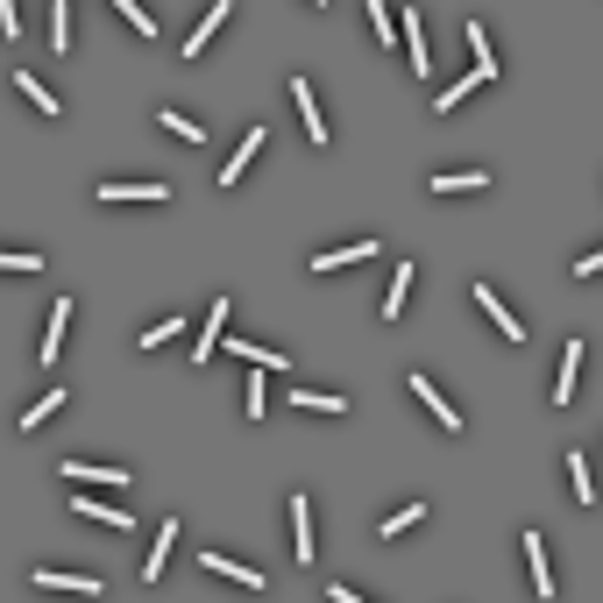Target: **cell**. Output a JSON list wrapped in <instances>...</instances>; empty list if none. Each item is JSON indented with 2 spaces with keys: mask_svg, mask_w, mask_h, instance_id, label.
I'll return each instance as SVG.
<instances>
[{
  "mask_svg": "<svg viewBox=\"0 0 603 603\" xmlns=\"http://www.w3.org/2000/svg\"><path fill=\"white\" fill-rule=\"evenodd\" d=\"M93 199H100V206H164V199H171V185H114V178H107Z\"/></svg>",
  "mask_w": 603,
  "mask_h": 603,
  "instance_id": "cell-1",
  "label": "cell"
},
{
  "mask_svg": "<svg viewBox=\"0 0 603 603\" xmlns=\"http://www.w3.org/2000/svg\"><path fill=\"white\" fill-rule=\"evenodd\" d=\"M405 384H412V398H419V405L440 419V433H462V412H455V405H447V398L433 391V376H405Z\"/></svg>",
  "mask_w": 603,
  "mask_h": 603,
  "instance_id": "cell-2",
  "label": "cell"
},
{
  "mask_svg": "<svg viewBox=\"0 0 603 603\" xmlns=\"http://www.w3.org/2000/svg\"><path fill=\"white\" fill-rule=\"evenodd\" d=\"M220 327H228V298H213V306H206V320H199V341H192V362H213V348H220Z\"/></svg>",
  "mask_w": 603,
  "mask_h": 603,
  "instance_id": "cell-3",
  "label": "cell"
},
{
  "mask_svg": "<svg viewBox=\"0 0 603 603\" xmlns=\"http://www.w3.org/2000/svg\"><path fill=\"white\" fill-rule=\"evenodd\" d=\"M476 306H483V313H490V327H497V334H504V341H525V320H511V306H504V298H497V291H490V284H476Z\"/></svg>",
  "mask_w": 603,
  "mask_h": 603,
  "instance_id": "cell-4",
  "label": "cell"
},
{
  "mask_svg": "<svg viewBox=\"0 0 603 603\" xmlns=\"http://www.w3.org/2000/svg\"><path fill=\"white\" fill-rule=\"evenodd\" d=\"M291 100H298V121H306V135H313V142H327V121H320V93H313V79H291Z\"/></svg>",
  "mask_w": 603,
  "mask_h": 603,
  "instance_id": "cell-5",
  "label": "cell"
},
{
  "mask_svg": "<svg viewBox=\"0 0 603 603\" xmlns=\"http://www.w3.org/2000/svg\"><path fill=\"white\" fill-rule=\"evenodd\" d=\"M369 256H376V242H348V249H320V256H313V270H320V277H334V270L369 263Z\"/></svg>",
  "mask_w": 603,
  "mask_h": 603,
  "instance_id": "cell-6",
  "label": "cell"
},
{
  "mask_svg": "<svg viewBox=\"0 0 603 603\" xmlns=\"http://www.w3.org/2000/svg\"><path fill=\"white\" fill-rule=\"evenodd\" d=\"M36 589H71V596H100V575H64V568H36Z\"/></svg>",
  "mask_w": 603,
  "mask_h": 603,
  "instance_id": "cell-7",
  "label": "cell"
},
{
  "mask_svg": "<svg viewBox=\"0 0 603 603\" xmlns=\"http://www.w3.org/2000/svg\"><path fill=\"white\" fill-rule=\"evenodd\" d=\"M171 540H178V518H164V525H157V547L142 554V582H157V575H164V561H171Z\"/></svg>",
  "mask_w": 603,
  "mask_h": 603,
  "instance_id": "cell-8",
  "label": "cell"
},
{
  "mask_svg": "<svg viewBox=\"0 0 603 603\" xmlns=\"http://www.w3.org/2000/svg\"><path fill=\"white\" fill-rule=\"evenodd\" d=\"M263 142H270L263 128H249V135H242V149H235V157H228V164H220V192H228V185H235V178L249 171V157H256V149H263Z\"/></svg>",
  "mask_w": 603,
  "mask_h": 603,
  "instance_id": "cell-9",
  "label": "cell"
},
{
  "mask_svg": "<svg viewBox=\"0 0 603 603\" xmlns=\"http://www.w3.org/2000/svg\"><path fill=\"white\" fill-rule=\"evenodd\" d=\"M291 540H298V547H291L298 561H313V504H306V497H291Z\"/></svg>",
  "mask_w": 603,
  "mask_h": 603,
  "instance_id": "cell-10",
  "label": "cell"
},
{
  "mask_svg": "<svg viewBox=\"0 0 603 603\" xmlns=\"http://www.w3.org/2000/svg\"><path fill=\"white\" fill-rule=\"evenodd\" d=\"M433 192H440V199H455V192H490V171H440Z\"/></svg>",
  "mask_w": 603,
  "mask_h": 603,
  "instance_id": "cell-11",
  "label": "cell"
},
{
  "mask_svg": "<svg viewBox=\"0 0 603 603\" xmlns=\"http://www.w3.org/2000/svg\"><path fill=\"white\" fill-rule=\"evenodd\" d=\"M518 547H525V561H533V589H540V596H554V568H547V540H540V533H525Z\"/></svg>",
  "mask_w": 603,
  "mask_h": 603,
  "instance_id": "cell-12",
  "label": "cell"
},
{
  "mask_svg": "<svg viewBox=\"0 0 603 603\" xmlns=\"http://www.w3.org/2000/svg\"><path fill=\"white\" fill-rule=\"evenodd\" d=\"M575 369H582V341H568V348H561V369H554V405H568V398H575Z\"/></svg>",
  "mask_w": 603,
  "mask_h": 603,
  "instance_id": "cell-13",
  "label": "cell"
},
{
  "mask_svg": "<svg viewBox=\"0 0 603 603\" xmlns=\"http://www.w3.org/2000/svg\"><path fill=\"white\" fill-rule=\"evenodd\" d=\"M220 22H228V0H213V8H206V22H199V29L185 36V57H199V50H206V43L220 36Z\"/></svg>",
  "mask_w": 603,
  "mask_h": 603,
  "instance_id": "cell-14",
  "label": "cell"
},
{
  "mask_svg": "<svg viewBox=\"0 0 603 603\" xmlns=\"http://www.w3.org/2000/svg\"><path fill=\"white\" fill-rule=\"evenodd\" d=\"M64 483H114V490H121L128 476H121V469H107V462H64Z\"/></svg>",
  "mask_w": 603,
  "mask_h": 603,
  "instance_id": "cell-15",
  "label": "cell"
},
{
  "mask_svg": "<svg viewBox=\"0 0 603 603\" xmlns=\"http://www.w3.org/2000/svg\"><path fill=\"white\" fill-rule=\"evenodd\" d=\"M64 327H71V298H57V306H50V327H43V362H57V348H64Z\"/></svg>",
  "mask_w": 603,
  "mask_h": 603,
  "instance_id": "cell-16",
  "label": "cell"
},
{
  "mask_svg": "<svg viewBox=\"0 0 603 603\" xmlns=\"http://www.w3.org/2000/svg\"><path fill=\"white\" fill-rule=\"evenodd\" d=\"M405 298H412V263H398V277H391V291H384V320L405 313Z\"/></svg>",
  "mask_w": 603,
  "mask_h": 603,
  "instance_id": "cell-17",
  "label": "cell"
},
{
  "mask_svg": "<svg viewBox=\"0 0 603 603\" xmlns=\"http://www.w3.org/2000/svg\"><path fill=\"white\" fill-rule=\"evenodd\" d=\"M206 568H213V575H228V582H242V589H263V575H256V568H242V561H228V554H206Z\"/></svg>",
  "mask_w": 603,
  "mask_h": 603,
  "instance_id": "cell-18",
  "label": "cell"
},
{
  "mask_svg": "<svg viewBox=\"0 0 603 603\" xmlns=\"http://www.w3.org/2000/svg\"><path fill=\"white\" fill-rule=\"evenodd\" d=\"M469 50H476V71H483V79H497V50H490V29H483V22H469Z\"/></svg>",
  "mask_w": 603,
  "mask_h": 603,
  "instance_id": "cell-19",
  "label": "cell"
},
{
  "mask_svg": "<svg viewBox=\"0 0 603 603\" xmlns=\"http://www.w3.org/2000/svg\"><path fill=\"white\" fill-rule=\"evenodd\" d=\"M79 518H100V525H114V533H128V525H135L121 504H93V497H79Z\"/></svg>",
  "mask_w": 603,
  "mask_h": 603,
  "instance_id": "cell-20",
  "label": "cell"
},
{
  "mask_svg": "<svg viewBox=\"0 0 603 603\" xmlns=\"http://www.w3.org/2000/svg\"><path fill=\"white\" fill-rule=\"evenodd\" d=\"M405 57H412V71L426 79V36H419V8H405Z\"/></svg>",
  "mask_w": 603,
  "mask_h": 603,
  "instance_id": "cell-21",
  "label": "cell"
},
{
  "mask_svg": "<svg viewBox=\"0 0 603 603\" xmlns=\"http://www.w3.org/2000/svg\"><path fill=\"white\" fill-rule=\"evenodd\" d=\"M57 412H64V384H57L50 398H36V405L22 412V433H36V426H43V419H57Z\"/></svg>",
  "mask_w": 603,
  "mask_h": 603,
  "instance_id": "cell-22",
  "label": "cell"
},
{
  "mask_svg": "<svg viewBox=\"0 0 603 603\" xmlns=\"http://www.w3.org/2000/svg\"><path fill=\"white\" fill-rule=\"evenodd\" d=\"M476 86H483V71H469V79H455L447 93H433V107H440V114H455V107H462V100H469Z\"/></svg>",
  "mask_w": 603,
  "mask_h": 603,
  "instance_id": "cell-23",
  "label": "cell"
},
{
  "mask_svg": "<svg viewBox=\"0 0 603 603\" xmlns=\"http://www.w3.org/2000/svg\"><path fill=\"white\" fill-rule=\"evenodd\" d=\"M263 412H270V384H263V376H249V391H242V419L256 426Z\"/></svg>",
  "mask_w": 603,
  "mask_h": 603,
  "instance_id": "cell-24",
  "label": "cell"
},
{
  "mask_svg": "<svg viewBox=\"0 0 603 603\" xmlns=\"http://www.w3.org/2000/svg\"><path fill=\"white\" fill-rule=\"evenodd\" d=\"M228 348H235L249 369H284V355H277V348H256V341H228Z\"/></svg>",
  "mask_w": 603,
  "mask_h": 603,
  "instance_id": "cell-25",
  "label": "cell"
},
{
  "mask_svg": "<svg viewBox=\"0 0 603 603\" xmlns=\"http://www.w3.org/2000/svg\"><path fill=\"white\" fill-rule=\"evenodd\" d=\"M419 518H426V504H398V511L384 518V540H398V533H412Z\"/></svg>",
  "mask_w": 603,
  "mask_h": 603,
  "instance_id": "cell-26",
  "label": "cell"
},
{
  "mask_svg": "<svg viewBox=\"0 0 603 603\" xmlns=\"http://www.w3.org/2000/svg\"><path fill=\"white\" fill-rule=\"evenodd\" d=\"M15 93H29V107H36V114H57V93H43L29 71H15Z\"/></svg>",
  "mask_w": 603,
  "mask_h": 603,
  "instance_id": "cell-27",
  "label": "cell"
},
{
  "mask_svg": "<svg viewBox=\"0 0 603 603\" xmlns=\"http://www.w3.org/2000/svg\"><path fill=\"white\" fill-rule=\"evenodd\" d=\"M369 29H376V43H384V50H398V29H391V8H384V0H369Z\"/></svg>",
  "mask_w": 603,
  "mask_h": 603,
  "instance_id": "cell-28",
  "label": "cell"
},
{
  "mask_svg": "<svg viewBox=\"0 0 603 603\" xmlns=\"http://www.w3.org/2000/svg\"><path fill=\"white\" fill-rule=\"evenodd\" d=\"M157 128H164V135H178V142H199V121H192V114H171V107H164V114H157Z\"/></svg>",
  "mask_w": 603,
  "mask_h": 603,
  "instance_id": "cell-29",
  "label": "cell"
},
{
  "mask_svg": "<svg viewBox=\"0 0 603 603\" xmlns=\"http://www.w3.org/2000/svg\"><path fill=\"white\" fill-rule=\"evenodd\" d=\"M107 8H114V15H121V22L135 29V36H157V22H149V15L135 8V0H107Z\"/></svg>",
  "mask_w": 603,
  "mask_h": 603,
  "instance_id": "cell-30",
  "label": "cell"
},
{
  "mask_svg": "<svg viewBox=\"0 0 603 603\" xmlns=\"http://www.w3.org/2000/svg\"><path fill=\"white\" fill-rule=\"evenodd\" d=\"M291 405H298V412H348V405L327 398V391H291Z\"/></svg>",
  "mask_w": 603,
  "mask_h": 603,
  "instance_id": "cell-31",
  "label": "cell"
},
{
  "mask_svg": "<svg viewBox=\"0 0 603 603\" xmlns=\"http://www.w3.org/2000/svg\"><path fill=\"white\" fill-rule=\"evenodd\" d=\"M568 490H575V504H589L596 490H589V462L582 455H568Z\"/></svg>",
  "mask_w": 603,
  "mask_h": 603,
  "instance_id": "cell-32",
  "label": "cell"
},
{
  "mask_svg": "<svg viewBox=\"0 0 603 603\" xmlns=\"http://www.w3.org/2000/svg\"><path fill=\"white\" fill-rule=\"evenodd\" d=\"M185 334V320H157V327H142V348H164V341H178Z\"/></svg>",
  "mask_w": 603,
  "mask_h": 603,
  "instance_id": "cell-33",
  "label": "cell"
},
{
  "mask_svg": "<svg viewBox=\"0 0 603 603\" xmlns=\"http://www.w3.org/2000/svg\"><path fill=\"white\" fill-rule=\"evenodd\" d=\"M50 50H71V15H64V0L50 8Z\"/></svg>",
  "mask_w": 603,
  "mask_h": 603,
  "instance_id": "cell-34",
  "label": "cell"
},
{
  "mask_svg": "<svg viewBox=\"0 0 603 603\" xmlns=\"http://www.w3.org/2000/svg\"><path fill=\"white\" fill-rule=\"evenodd\" d=\"M568 270H575V277H596V270H603V249H596V256H582V263H568Z\"/></svg>",
  "mask_w": 603,
  "mask_h": 603,
  "instance_id": "cell-35",
  "label": "cell"
},
{
  "mask_svg": "<svg viewBox=\"0 0 603 603\" xmlns=\"http://www.w3.org/2000/svg\"><path fill=\"white\" fill-rule=\"evenodd\" d=\"M313 8H327V0H313Z\"/></svg>",
  "mask_w": 603,
  "mask_h": 603,
  "instance_id": "cell-36",
  "label": "cell"
}]
</instances>
